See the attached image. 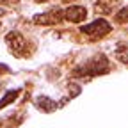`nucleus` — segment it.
<instances>
[{
  "label": "nucleus",
  "instance_id": "obj_10",
  "mask_svg": "<svg viewBox=\"0 0 128 128\" xmlns=\"http://www.w3.org/2000/svg\"><path fill=\"white\" fill-rule=\"evenodd\" d=\"M14 2H18V0H0V4H14Z\"/></svg>",
  "mask_w": 128,
  "mask_h": 128
},
{
  "label": "nucleus",
  "instance_id": "obj_6",
  "mask_svg": "<svg viewBox=\"0 0 128 128\" xmlns=\"http://www.w3.org/2000/svg\"><path fill=\"white\" fill-rule=\"evenodd\" d=\"M34 103H36V107H38V108H41L43 112H54V110L60 108L57 102H54L52 98H48V96H43V94H41V96H38V98L34 100Z\"/></svg>",
  "mask_w": 128,
  "mask_h": 128
},
{
  "label": "nucleus",
  "instance_id": "obj_4",
  "mask_svg": "<svg viewBox=\"0 0 128 128\" xmlns=\"http://www.w3.org/2000/svg\"><path fill=\"white\" fill-rule=\"evenodd\" d=\"M62 20H64L62 9H52V11L34 16V23H38V25H57V23H62Z\"/></svg>",
  "mask_w": 128,
  "mask_h": 128
},
{
  "label": "nucleus",
  "instance_id": "obj_3",
  "mask_svg": "<svg viewBox=\"0 0 128 128\" xmlns=\"http://www.w3.org/2000/svg\"><path fill=\"white\" fill-rule=\"evenodd\" d=\"M6 43L9 44L11 52L16 57H23L25 55V52H27V41H25V38L20 34L18 30H11L9 34L6 36Z\"/></svg>",
  "mask_w": 128,
  "mask_h": 128
},
{
  "label": "nucleus",
  "instance_id": "obj_8",
  "mask_svg": "<svg viewBox=\"0 0 128 128\" xmlns=\"http://www.w3.org/2000/svg\"><path fill=\"white\" fill-rule=\"evenodd\" d=\"M116 57H118L119 62L128 64V46H119L118 50H116Z\"/></svg>",
  "mask_w": 128,
  "mask_h": 128
},
{
  "label": "nucleus",
  "instance_id": "obj_7",
  "mask_svg": "<svg viewBox=\"0 0 128 128\" xmlns=\"http://www.w3.org/2000/svg\"><path fill=\"white\" fill-rule=\"evenodd\" d=\"M20 91L22 89H12V91H9V92H6V96L2 100H0V108H4L6 105H9V103H12L16 98H18V94H20Z\"/></svg>",
  "mask_w": 128,
  "mask_h": 128
},
{
  "label": "nucleus",
  "instance_id": "obj_1",
  "mask_svg": "<svg viewBox=\"0 0 128 128\" xmlns=\"http://www.w3.org/2000/svg\"><path fill=\"white\" fill-rule=\"evenodd\" d=\"M110 71V62L103 54H98L86 62H82L80 66L73 70V76H84V78H92L98 75H105Z\"/></svg>",
  "mask_w": 128,
  "mask_h": 128
},
{
  "label": "nucleus",
  "instance_id": "obj_2",
  "mask_svg": "<svg viewBox=\"0 0 128 128\" xmlns=\"http://www.w3.org/2000/svg\"><path fill=\"white\" fill-rule=\"evenodd\" d=\"M110 30H112V25H110L105 18H98V20H94L92 23H87V25H84V27H80V32L87 34V36L92 38V39H100V38L107 36Z\"/></svg>",
  "mask_w": 128,
  "mask_h": 128
},
{
  "label": "nucleus",
  "instance_id": "obj_11",
  "mask_svg": "<svg viewBox=\"0 0 128 128\" xmlns=\"http://www.w3.org/2000/svg\"><path fill=\"white\" fill-rule=\"evenodd\" d=\"M62 2H71V0H62Z\"/></svg>",
  "mask_w": 128,
  "mask_h": 128
},
{
  "label": "nucleus",
  "instance_id": "obj_5",
  "mask_svg": "<svg viewBox=\"0 0 128 128\" xmlns=\"http://www.w3.org/2000/svg\"><path fill=\"white\" fill-rule=\"evenodd\" d=\"M87 11L84 6H70L64 9V20H68L71 23H80L82 20H86Z\"/></svg>",
  "mask_w": 128,
  "mask_h": 128
},
{
  "label": "nucleus",
  "instance_id": "obj_9",
  "mask_svg": "<svg viewBox=\"0 0 128 128\" xmlns=\"http://www.w3.org/2000/svg\"><path fill=\"white\" fill-rule=\"evenodd\" d=\"M116 22H118V23H126V22H128V6L123 7V9H119V11L116 12Z\"/></svg>",
  "mask_w": 128,
  "mask_h": 128
}]
</instances>
